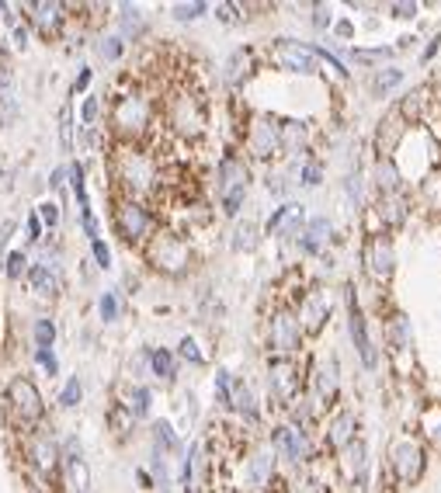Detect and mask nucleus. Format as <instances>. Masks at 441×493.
Returning <instances> with one entry per match:
<instances>
[{"label":"nucleus","instance_id":"e2e57ef3","mask_svg":"<svg viewBox=\"0 0 441 493\" xmlns=\"http://www.w3.org/2000/svg\"><path fill=\"white\" fill-rule=\"evenodd\" d=\"M28 237H32V240H39V237H42V222H39V215H32V219H28Z\"/></svg>","mask_w":441,"mask_h":493},{"label":"nucleus","instance_id":"de8ad7c7","mask_svg":"<svg viewBox=\"0 0 441 493\" xmlns=\"http://www.w3.org/2000/svg\"><path fill=\"white\" fill-rule=\"evenodd\" d=\"M181 355H184L188 362H195V365H201V362H205V355L199 351V344H195L192 337H184V340H181Z\"/></svg>","mask_w":441,"mask_h":493},{"label":"nucleus","instance_id":"cd10ccee","mask_svg":"<svg viewBox=\"0 0 441 493\" xmlns=\"http://www.w3.org/2000/svg\"><path fill=\"white\" fill-rule=\"evenodd\" d=\"M32 458H35V465L42 473H52L56 469V445L49 438H35L32 441Z\"/></svg>","mask_w":441,"mask_h":493},{"label":"nucleus","instance_id":"f704fd0d","mask_svg":"<svg viewBox=\"0 0 441 493\" xmlns=\"http://www.w3.org/2000/svg\"><path fill=\"white\" fill-rule=\"evenodd\" d=\"M125 410L132 413V417H143V413L150 410V389H143V386L129 389V403H125Z\"/></svg>","mask_w":441,"mask_h":493},{"label":"nucleus","instance_id":"9b49d317","mask_svg":"<svg viewBox=\"0 0 441 493\" xmlns=\"http://www.w3.org/2000/svg\"><path fill=\"white\" fill-rule=\"evenodd\" d=\"M170 125L184 136H199L201 125H205V112L195 97H177L174 108H170Z\"/></svg>","mask_w":441,"mask_h":493},{"label":"nucleus","instance_id":"4d7b16f0","mask_svg":"<svg viewBox=\"0 0 441 493\" xmlns=\"http://www.w3.org/2000/svg\"><path fill=\"white\" fill-rule=\"evenodd\" d=\"M90 250H94V257H98V264H101V268H108V264H112V254H108V246L101 244V240H90Z\"/></svg>","mask_w":441,"mask_h":493},{"label":"nucleus","instance_id":"052dcab7","mask_svg":"<svg viewBox=\"0 0 441 493\" xmlns=\"http://www.w3.org/2000/svg\"><path fill=\"white\" fill-rule=\"evenodd\" d=\"M59 122H63V129H59V136H63V146L70 150V108H63V115H59Z\"/></svg>","mask_w":441,"mask_h":493},{"label":"nucleus","instance_id":"39448f33","mask_svg":"<svg viewBox=\"0 0 441 493\" xmlns=\"http://www.w3.org/2000/svg\"><path fill=\"white\" fill-rule=\"evenodd\" d=\"M112 122L119 132L125 136H136V132H143L146 125H150V105H146V97H139V94H125L115 101V115H112Z\"/></svg>","mask_w":441,"mask_h":493},{"label":"nucleus","instance_id":"72a5a7b5","mask_svg":"<svg viewBox=\"0 0 441 493\" xmlns=\"http://www.w3.org/2000/svg\"><path fill=\"white\" fill-rule=\"evenodd\" d=\"M257 246V226L254 222H240L233 230V250H254Z\"/></svg>","mask_w":441,"mask_h":493},{"label":"nucleus","instance_id":"f03ea898","mask_svg":"<svg viewBox=\"0 0 441 493\" xmlns=\"http://www.w3.org/2000/svg\"><path fill=\"white\" fill-rule=\"evenodd\" d=\"M146 254H150V264H153L157 271H167V275H181V271L188 268V261H192L188 244H184L181 237H174V233L153 237V244H150Z\"/></svg>","mask_w":441,"mask_h":493},{"label":"nucleus","instance_id":"69168bd1","mask_svg":"<svg viewBox=\"0 0 441 493\" xmlns=\"http://www.w3.org/2000/svg\"><path fill=\"white\" fill-rule=\"evenodd\" d=\"M25 39H28V32H25V28H14V42H18V45H25Z\"/></svg>","mask_w":441,"mask_h":493},{"label":"nucleus","instance_id":"5fc2aeb1","mask_svg":"<svg viewBox=\"0 0 441 493\" xmlns=\"http://www.w3.org/2000/svg\"><path fill=\"white\" fill-rule=\"evenodd\" d=\"M101 56H105V59H119L122 56V39H105L101 42Z\"/></svg>","mask_w":441,"mask_h":493},{"label":"nucleus","instance_id":"dca6fc26","mask_svg":"<svg viewBox=\"0 0 441 493\" xmlns=\"http://www.w3.org/2000/svg\"><path fill=\"white\" fill-rule=\"evenodd\" d=\"M271 389H275L278 400H292V396H295V389H299V372H295L292 362H285V358L271 362Z\"/></svg>","mask_w":441,"mask_h":493},{"label":"nucleus","instance_id":"f257e3e1","mask_svg":"<svg viewBox=\"0 0 441 493\" xmlns=\"http://www.w3.org/2000/svg\"><path fill=\"white\" fill-rule=\"evenodd\" d=\"M389 465H393L400 483H417L424 476L428 455H424V449L413 438H393L389 441Z\"/></svg>","mask_w":441,"mask_h":493},{"label":"nucleus","instance_id":"c85d7f7f","mask_svg":"<svg viewBox=\"0 0 441 493\" xmlns=\"http://www.w3.org/2000/svg\"><path fill=\"white\" fill-rule=\"evenodd\" d=\"M32 288H35L39 295H52V292L59 288L56 271H52L49 264H35V268H32Z\"/></svg>","mask_w":441,"mask_h":493},{"label":"nucleus","instance_id":"a18cd8bd","mask_svg":"<svg viewBox=\"0 0 441 493\" xmlns=\"http://www.w3.org/2000/svg\"><path fill=\"white\" fill-rule=\"evenodd\" d=\"M320 393H323V400H334V393H337V382H334V369H323L320 372Z\"/></svg>","mask_w":441,"mask_h":493},{"label":"nucleus","instance_id":"423d86ee","mask_svg":"<svg viewBox=\"0 0 441 493\" xmlns=\"http://www.w3.org/2000/svg\"><path fill=\"white\" fill-rule=\"evenodd\" d=\"M119 177L125 181L129 191H146L153 181H157V170H153V160L146 153H122L119 157Z\"/></svg>","mask_w":441,"mask_h":493},{"label":"nucleus","instance_id":"f8f14e48","mask_svg":"<svg viewBox=\"0 0 441 493\" xmlns=\"http://www.w3.org/2000/svg\"><path fill=\"white\" fill-rule=\"evenodd\" d=\"M115 222H119L125 240H143L150 233V212L139 206V202H125L119 208V215H115Z\"/></svg>","mask_w":441,"mask_h":493},{"label":"nucleus","instance_id":"a878e982","mask_svg":"<svg viewBox=\"0 0 441 493\" xmlns=\"http://www.w3.org/2000/svg\"><path fill=\"white\" fill-rule=\"evenodd\" d=\"M70 483H74L77 493L90 490V469H87V462H83L81 452H77V441L70 445Z\"/></svg>","mask_w":441,"mask_h":493},{"label":"nucleus","instance_id":"aec40b11","mask_svg":"<svg viewBox=\"0 0 441 493\" xmlns=\"http://www.w3.org/2000/svg\"><path fill=\"white\" fill-rule=\"evenodd\" d=\"M428 105H431V87H413L400 101V115L406 122H417V119H424Z\"/></svg>","mask_w":441,"mask_h":493},{"label":"nucleus","instance_id":"864d4df0","mask_svg":"<svg viewBox=\"0 0 441 493\" xmlns=\"http://www.w3.org/2000/svg\"><path fill=\"white\" fill-rule=\"evenodd\" d=\"M119 316V302H115V295L108 292L105 299H101V320H115Z\"/></svg>","mask_w":441,"mask_h":493},{"label":"nucleus","instance_id":"4c0bfd02","mask_svg":"<svg viewBox=\"0 0 441 493\" xmlns=\"http://www.w3.org/2000/svg\"><path fill=\"white\" fill-rule=\"evenodd\" d=\"M389 56H393V49H355V52H351V59L361 63V66L382 63V59H389Z\"/></svg>","mask_w":441,"mask_h":493},{"label":"nucleus","instance_id":"473e14b6","mask_svg":"<svg viewBox=\"0 0 441 493\" xmlns=\"http://www.w3.org/2000/svg\"><path fill=\"white\" fill-rule=\"evenodd\" d=\"M250 480H254L257 487H264V483L271 480V455L268 452H257L250 458Z\"/></svg>","mask_w":441,"mask_h":493},{"label":"nucleus","instance_id":"c756f323","mask_svg":"<svg viewBox=\"0 0 441 493\" xmlns=\"http://www.w3.org/2000/svg\"><path fill=\"white\" fill-rule=\"evenodd\" d=\"M403 81V70H396V66H386V70H379L375 77H372V94L375 97H386L396 83Z\"/></svg>","mask_w":441,"mask_h":493},{"label":"nucleus","instance_id":"bb28decb","mask_svg":"<svg viewBox=\"0 0 441 493\" xmlns=\"http://www.w3.org/2000/svg\"><path fill=\"white\" fill-rule=\"evenodd\" d=\"M375 184H379L382 195L386 191H400V170L393 164V157L389 160H375Z\"/></svg>","mask_w":441,"mask_h":493},{"label":"nucleus","instance_id":"0eeeda50","mask_svg":"<svg viewBox=\"0 0 441 493\" xmlns=\"http://www.w3.org/2000/svg\"><path fill=\"white\" fill-rule=\"evenodd\" d=\"M7 396H11L14 413L21 417V424H35V420L42 417V396L28 379H14L11 389H7Z\"/></svg>","mask_w":441,"mask_h":493},{"label":"nucleus","instance_id":"7ed1b4c3","mask_svg":"<svg viewBox=\"0 0 441 493\" xmlns=\"http://www.w3.org/2000/svg\"><path fill=\"white\" fill-rule=\"evenodd\" d=\"M275 63L285 66V70H295V73H317L320 66V49H310V45H299V42H288V39H278L275 49H271Z\"/></svg>","mask_w":441,"mask_h":493},{"label":"nucleus","instance_id":"f3484780","mask_svg":"<svg viewBox=\"0 0 441 493\" xmlns=\"http://www.w3.org/2000/svg\"><path fill=\"white\" fill-rule=\"evenodd\" d=\"M299 226H302V206H281L271 219H268V230L271 233H278V237H295L299 233Z\"/></svg>","mask_w":441,"mask_h":493},{"label":"nucleus","instance_id":"774afa93","mask_svg":"<svg viewBox=\"0 0 441 493\" xmlns=\"http://www.w3.org/2000/svg\"><path fill=\"white\" fill-rule=\"evenodd\" d=\"M382 493H396V490H393V487H386V490H382Z\"/></svg>","mask_w":441,"mask_h":493},{"label":"nucleus","instance_id":"a211bd4d","mask_svg":"<svg viewBox=\"0 0 441 493\" xmlns=\"http://www.w3.org/2000/svg\"><path fill=\"white\" fill-rule=\"evenodd\" d=\"M355 427H358V417L351 410L334 413V420H330V445L334 449H348L355 441Z\"/></svg>","mask_w":441,"mask_h":493},{"label":"nucleus","instance_id":"412c9836","mask_svg":"<svg viewBox=\"0 0 441 493\" xmlns=\"http://www.w3.org/2000/svg\"><path fill=\"white\" fill-rule=\"evenodd\" d=\"M219 177H223V195L226 191H247V167L237 160V157H226L223 164H219Z\"/></svg>","mask_w":441,"mask_h":493},{"label":"nucleus","instance_id":"8fccbe9b","mask_svg":"<svg viewBox=\"0 0 441 493\" xmlns=\"http://www.w3.org/2000/svg\"><path fill=\"white\" fill-rule=\"evenodd\" d=\"M389 11H393V18H403V21L417 18V4H410V0H400V4H393Z\"/></svg>","mask_w":441,"mask_h":493},{"label":"nucleus","instance_id":"4468645a","mask_svg":"<svg viewBox=\"0 0 441 493\" xmlns=\"http://www.w3.org/2000/svg\"><path fill=\"white\" fill-rule=\"evenodd\" d=\"M275 449H278L288 462H306L310 441H306V434H302L295 424H281L278 431H275Z\"/></svg>","mask_w":441,"mask_h":493},{"label":"nucleus","instance_id":"09e8293b","mask_svg":"<svg viewBox=\"0 0 441 493\" xmlns=\"http://www.w3.org/2000/svg\"><path fill=\"white\" fill-rule=\"evenodd\" d=\"M25 264H28V261H25V254H21V250H14V254L7 257V278H18V275L25 271Z\"/></svg>","mask_w":441,"mask_h":493},{"label":"nucleus","instance_id":"2f4dec72","mask_svg":"<svg viewBox=\"0 0 441 493\" xmlns=\"http://www.w3.org/2000/svg\"><path fill=\"white\" fill-rule=\"evenodd\" d=\"M327 237H330V222L327 219H313L310 226H306V233H302V246L306 250H320L327 244Z\"/></svg>","mask_w":441,"mask_h":493},{"label":"nucleus","instance_id":"6ab92c4d","mask_svg":"<svg viewBox=\"0 0 441 493\" xmlns=\"http://www.w3.org/2000/svg\"><path fill=\"white\" fill-rule=\"evenodd\" d=\"M351 337H355V348H358L361 362H365L368 369H375L379 355H375V348H372V340H368V330H365V316H361L358 309H355V302H351Z\"/></svg>","mask_w":441,"mask_h":493},{"label":"nucleus","instance_id":"338daca9","mask_svg":"<svg viewBox=\"0 0 441 493\" xmlns=\"http://www.w3.org/2000/svg\"><path fill=\"white\" fill-rule=\"evenodd\" d=\"M337 32H341L344 39H351V25H348V21H341V25H337Z\"/></svg>","mask_w":441,"mask_h":493},{"label":"nucleus","instance_id":"5701e85b","mask_svg":"<svg viewBox=\"0 0 441 493\" xmlns=\"http://www.w3.org/2000/svg\"><path fill=\"white\" fill-rule=\"evenodd\" d=\"M344 452V473H348V480H355V483H361L365 480V445H361L358 438L348 445V449H341Z\"/></svg>","mask_w":441,"mask_h":493},{"label":"nucleus","instance_id":"b1692460","mask_svg":"<svg viewBox=\"0 0 441 493\" xmlns=\"http://www.w3.org/2000/svg\"><path fill=\"white\" fill-rule=\"evenodd\" d=\"M250 66H254V52L250 49H237L233 56H230V66H226V81L233 83H243L250 77Z\"/></svg>","mask_w":441,"mask_h":493},{"label":"nucleus","instance_id":"bf43d9fd","mask_svg":"<svg viewBox=\"0 0 441 493\" xmlns=\"http://www.w3.org/2000/svg\"><path fill=\"white\" fill-rule=\"evenodd\" d=\"M313 25H317V28H327V25H330V11H327L323 4L313 7Z\"/></svg>","mask_w":441,"mask_h":493},{"label":"nucleus","instance_id":"2eb2a0df","mask_svg":"<svg viewBox=\"0 0 441 493\" xmlns=\"http://www.w3.org/2000/svg\"><path fill=\"white\" fill-rule=\"evenodd\" d=\"M375 208H379L382 226H403L406 215H410V202H406L403 191H386V195H379V206Z\"/></svg>","mask_w":441,"mask_h":493},{"label":"nucleus","instance_id":"a19ab883","mask_svg":"<svg viewBox=\"0 0 441 493\" xmlns=\"http://www.w3.org/2000/svg\"><path fill=\"white\" fill-rule=\"evenodd\" d=\"M81 379H70V382H66V389H63V396H59V403H63V407H77V403H81Z\"/></svg>","mask_w":441,"mask_h":493},{"label":"nucleus","instance_id":"603ef678","mask_svg":"<svg viewBox=\"0 0 441 493\" xmlns=\"http://www.w3.org/2000/svg\"><path fill=\"white\" fill-rule=\"evenodd\" d=\"M39 219L45 222V226H56V222H59V206H52V202L39 206Z\"/></svg>","mask_w":441,"mask_h":493},{"label":"nucleus","instance_id":"e433bc0d","mask_svg":"<svg viewBox=\"0 0 441 493\" xmlns=\"http://www.w3.org/2000/svg\"><path fill=\"white\" fill-rule=\"evenodd\" d=\"M424 431H428V438H431V445L441 452V407L424 413Z\"/></svg>","mask_w":441,"mask_h":493},{"label":"nucleus","instance_id":"6e6d98bb","mask_svg":"<svg viewBox=\"0 0 441 493\" xmlns=\"http://www.w3.org/2000/svg\"><path fill=\"white\" fill-rule=\"evenodd\" d=\"M320 177H323V170H320V164H306L302 167V184H320Z\"/></svg>","mask_w":441,"mask_h":493},{"label":"nucleus","instance_id":"9d476101","mask_svg":"<svg viewBox=\"0 0 441 493\" xmlns=\"http://www.w3.org/2000/svg\"><path fill=\"white\" fill-rule=\"evenodd\" d=\"M327 316H330V295L317 288V292H310L306 299H302V309H299V330H306V333H317V330L327 323Z\"/></svg>","mask_w":441,"mask_h":493},{"label":"nucleus","instance_id":"3c124183","mask_svg":"<svg viewBox=\"0 0 441 493\" xmlns=\"http://www.w3.org/2000/svg\"><path fill=\"white\" fill-rule=\"evenodd\" d=\"M129 424H132V413L125 410V407H115V410H112V427L125 434V427H129Z\"/></svg>","mask_w":441,"mask_h":493},{"label":"nucleus","instance_id":"c9c22d12","mask_svg":"<svg viewBox=\"0 0 441 493\" xmlns=\"http://www.w3.org/2000/svg\"><path fill=\"white\" fill-rule=\"evenodd\" d=\"M35 11H39L35 18H39L42 28H45V32H56V25H59V11H63V7H59V4H35Z\"/></svg>","mask_w":441,"mask_h":493},{"label":"nucleus","instance_id":"c03bdc74","mask_svg":"<svg viewBox=\"0 0 441 493\" xmlns=\"http://www.w3.org/2000/svg\"><path fill=\"white\" fill-rule=\"evenodd\" d=\"M52 337H56L52 320H39V323H35V340H39V348H49V344H52Z\"/></svg>","mask_w":441,"mask_h":493},{"label":"nucleus","instance_id":"13d9d810","mask_svg":"<svg viewBox=\"0 0 441 493\" xmlns=\"http://www.w3.org/2000/svg\"><path fill=\"white\" fill-rule=\"evenodd\" d=\"M237 11H240L237 4H219V18H223L226 25H237V21H240V14H237Z\"/></svg>","mask_w":441,"mask_h":493},{"label":"nucleus","instance_id":"4be33fe9","mask_svg":"<svg viewBox=\"0 0 441 493\" xmlns=\"http://www.w3.org/2000/svg\"><path fill=\"white\" fill-rule=\"evenodd\" d=\"M386 340H389L393 351H406V348H410V323H406L403 313H393V316L386 320Z\"/></svg>","mask_w":441,"mask_h":493},{"label":"nucleus","instance_id":"79ce46f5","mask_svg":"<svg viewBox=\"0 0 441 493\" xmlns=\"http://www.w3.org/2000/svg\"><path fill=\"white\" fill-rule=\"evenodd\" d=\"M122 25H125V32H143V18H139V11L136 7H122Z\"/></svg>","mask_w":441,"mask_h":493},{"label":"nucleus","instance_id":"ea45409f","mask_svg":"<svg viewBox=\"0 0 441 493\" xmlns=\"http://www.w3.org/2000/svg\"><path fill=\"white\" fill-rule=\"evenodd\" d=\"M199 14H205V4L201 0H195V4H174V18L177 21H192Z\"/></svg>","mask_w":441,"mask_h":493},{"label":"nucleus","instance_id":"393cba45","mask_svg":"<svg viewBox=\"0 0 441 493\" xmlns=\"http://www.w3.org/2000/svg\"><path fill=\"white\" fill-rule=\"evenodd\" d=\"M226 407H233L237 413H243V417H257V407H254V396H250V389L243 386V382H237L233 379V386H230V396H226Z\"/></svg>","mask_w":441,"mask_h":493},{"label":"nucleus","instance_id":"0e129e2a","mask_svg":"<svg viewBox=\"0 0 441 493\" xmlns=\"http://www.w3.org/2000/svg\"><path fill=\"white\" fill-rule=\"evenodd\" d=\"M87 81H90V70H83L81 77H77V87H74V90H83V87H87Z\"/></svg>","mask_w":441,"mask_h":493},{"label":"nucleus","instance_id":"7c9ffc66","mask_svg":"<svg viewBox=\"0 0 441 493\" xmlns=\"http://www.w3.org/2000/svg\"><path fill=\"white\" fill-rule=\"evenodd\" d=\"M421 198H424V206L431 208L435 215H441V170H435V174L421 184Z\"/></svg>","mask_w":441,"mask_h":493},{"label":"nucleus","instance_id":"680f3d73","mask_svg":"<svg viewBox=\"0 0 441 493\" xmlns=\"http://www.w3.org/2000/svg\"><path fill=\"white\" fill-rule=\"evenodd\" d=\"M39 362L49 369V375L56 372V358H52V351H49V348H39Z\"/></svg>","mask_w":441,"mask_h":493},{"label":"nucleus","instance_id":"ddd939ff","mask_svg":"<svg viewBox=\"0 0 441 493\" xmlns=\"http://www.w3.org/2000/svg\"><path fill=\"white\" fill-rule=\"evenodd\" d=\"M299 340H302V330H299V320L285 309L278 313L275 320H271V348L281 351V355H288V351H295L299 348Z\"/></svg>","mask_w":441,"mask_h":493},{"label":"nucleus","instance_id":"1a4fd4ad","mask_svg":"<svg viewBox=\"0 0 441 493\" xmlns=\"http://www.w3.org/2000/svg\"><path fill=\"white\" fill-rule=\"evenodd\" d=\"M247 146H250V153L261 157V160L275 157V153L281 150L278 125L268 122V119H254V122H250V132H247Z\"/></svg>","mask_w":441,"mask_h":493},{"label":"nucleus","instance_id":"49530a36","mask_svg":"<svg viewBox=\"0 0 441 493\" xmlns=\"http://www.w3.org/2000/svg\"><path fill=\"white\" fill-rule=\"evenodd\" d=\"M98 112H101V101H98V97H87V101H83V108H81L83 125H94V122H98Z\"/></svg>","mask_w":441,"mask_h":493},{"label":"nucleus","instance_id":"58836bf2","mask_svg":"<svg viewBox=\"0 0 441 493\" xmlns=\"http://www.w3.org/2000/svg\"><path fill=\"white\" fill-rule=\"evenodd\" d=\"M150 365H153V372H157L160 379H170V375H174V355L160 348V351H153V355H150Z\"/></svg>","mask_w":441,"mask_h":493},{"label":"nucleus","instance_id":"20e7f679","mask_svg":"<svg viewBox=\"0 0 441 493\" xmlns=\"http://www.w3.org/2000/svg\"><path fill=\"white\" fill-rule=\"evenodd\" d=\"M365 271H368L375 282H382V285L393 278V271H396V250L389 244V237L375 233V237L365 244Z\"/></svg>","mask_w":441,"mask_h":493},{"label":"nucleus","instance_id":"37998d69","mask_svg":"<svg viewBox=\"0 0 441 493\" xmlns=\"http://www.w3.org/2000/svg\"><path fill=\"white\" fill-rule=\"evenodd\" d=\"M153 431H157V445H163L167 452H174V449H177V434L170 431V424H157Z\"/></svg>","mask_w":441,"mask_h":493},{"label":"nucleus","instance_id":"6e6552de","mask_svg":"<svg viewBox=\"0 0 441 493\" xmlns=\"http://www.w3.org/2000/svg\"><path fill=\"white\" fill-rule=\"evenodd\" d=\"M406 136V119L400 115V108H389L379 122V132H375V153L379 160H389V153H396V146Z\"/></svg>","mask_w":441,"mask_h":493}]
</instances>
